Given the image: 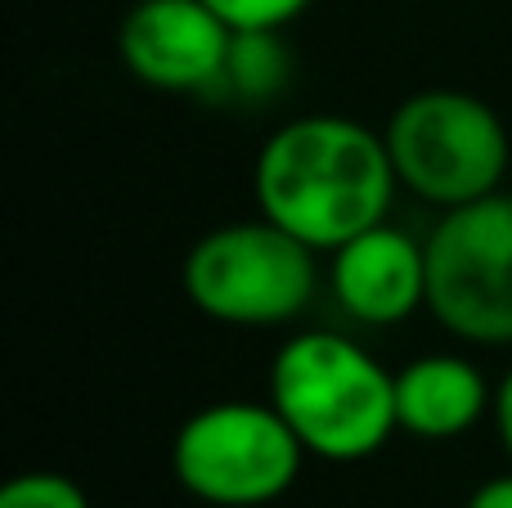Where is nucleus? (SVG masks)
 Returning a JSON list of instances; mask_svg holds the SVG:
<instances>
[{
  "instance_id": "f257e3e1",
  "label": "nucleus",
  "mask_w": 512,
  "mask_h": 508,
  "mask_svg": "<svg viewBox=\"0 0 512 508\" xmlns=\"http://www.w3.org/2000/svg\"><path fill=\"white\" fill-rule=\"evenodd\" d=\"M396 189L382 131L346 113L288 117L265 135L252 162L256 212L319 257L387 221Z\"/></svg>"
},
{
  "instance_id": "f03ea898",
  "label": "nucleus",
  "mask_w": 512,
  "mask_h": 508,
  "mask_svg": "<svg viewBox=\"0 0 512 508\" xmlns=\"http://www.w3.org/2000/svg\"><path fill=\"white\" fill-rule=\"evenodd\" d=\"M265 401L324 464L373 459L400 432L396 374L337 329H301L274 351Z\"/></svg>"
},
{
  "instance_id": "7ed1b4c3",
  "label": "nucleus",
  "mask_w": 512,
  "mask_h": 508,
  "mask_svg": "<svg viewBox=\"0 0 512 508\" xmlns=\"http://www.w3.org/2000/svg\"><path fill=\"white\" fill-rule=\"evenodd\" d=\"M382 140L400 189L436 212L499 194L512 167L504 117L481 95L454 86L414 90L400 99L382 126Z\"/></svg>"
},
{
  "instance_id": "20e7f679",
  "label": "nucleus",
  "mask_w": 512,
  "mask_h": 508,
  "mask_svg": "<svg viewBox=\"0 0 512 508\" xmlns=\"http://www.w3.org/2000/svg\"><path fill=\"white\" fill-rule=\"evenodd\" d=\"M185 297L230 329H279L310 311L319 252L274 221H230L207 230L180 266Z\"/></svg>"
},
{
  "instance_id": "39448f33",
  "label": "nucleus",
  "mask_w": 512,
  "mask_h": 508,
  "mask_svg": "<svg viewBox=\"0 0 512 508\" xmlns=\"http://www.w3.org/2000/svg\"><path fill=\"white\" fill-rule=\"evenodd\" d=\"M306 446L270 401H212L194 410L171 441L180 491L212 508H261L288 495Z\"/></svg>"
},
{
  "instance_id": "423d86ee",
  "label": "nucleus",
  "mask_w": 512,
  "mask_h": 508,
  "mask_svg": "<svg viewBox=\"0 0 512 508\" xmlns=\"http://www.w3.org/2000/svg\"><path fill=\"white\" fill-rule=\"evenodd\" d=\"M427 315L468 347H512V194L436 212L427 230Z\"/></svg>"
},
{
  "instance_id": "0eeeda50",
  "label": "nucleus",
  "mask_w": 512,
  "mask_h": 508,
  "mask_svg": "<svg viewBox=\"0 0 512 508\" xmlns=\"http://www.w3.org/2000/svg\"><path fill=\"white\" fill-rule=\"evenodd\" d=\"M234 32L203 0H135L117 27L122 68L167 95H212L230 63Z\"/></svg>"
},
{
  "instance_id": "6e6552de",
  "label": "nucleus",
  "mask_w": 512,
  "mask_h": 508,
  "mask_svg": "<svg viewBox=\"0 0 512 508\" xmlns=\"http://www.w3.org/2000/svg\"><path fill=\"white\" fill-rule=\"evenodd\" d=\"M324 284L351 324L364 329L405 324L409 315L427 311V243L382 221L328 252Z\"/></svg>"
},
{
  "instance_id": "1a4fd4ad",
  "label": "nucleus",
  "mask_w": 512,
  "mask_h": 508,
  "mask_svg": "<svg viewBox=\"0 0 512 508\" xmlns=\"http://www.w3.org/2000/svg\"><path fill=\"white\" fill-rule=\"evenodd\" d=\"M495 387L459 351H423L396 369V419L414 441L468 437L481 419H490Z\"/></svg>"
},
{
  "instance_id": "9d476101",
  "label": "nucleus",
  "mask_w": 512,
  "mask_h": 508,
  "mask_svg": "<svg viewBox=\"0 0 512 508\" xmlns=\"http://www.w3.org/2000/svg\"><path fill=\"white\" fill-rule=\"evenodd\" d=\"M292 81V54L283 32H234L230 63L216 86V95H230L239 104H270Z\"/></svg>"
},
{
  "instance_id": "9b49d317",
  "label": "nucleus",
  "mask_w": 512,
  "mask_h": 508,
  "mask_svg": "<svg viewBox=\"0 0 512 508\" xmlns=\"http://www.w3.org/2000/svg\"><path fill=\"white\" fill-rule=\"evenodd\" d=\"M0 508H90V500L72 477L36 468V473H18L0 486Z\"/></svg>"
},
{
  "instance_id": "f8f14e48",
  "label": "nucleus",
  "mask_w": 512,
  "mask_h": 508,
  "mask_svg": "<svg viewBox=\"0 0 512 508\" xmlns=\"http://www.w3.org/2000/svg\"><path fill=\"white\" fill-rule=\"evenodd\" d=\"M230 32H283L315 0H203Z\"/></svg>"
},
{
  "instance_id": "ddd939ff",
  "label": "nucleus",
  "mask_w": 512,
  "mask_h": 508,
  "mask_svg": "<svg viewBox=\"0 0 512 508\" xmlns=\"http://www.w3.org/2000/svg\"><path fill=\"white\" fill-rule=\"evenodd\" d=\"M490 423H495V437H499V446H504V455H508V464H512V369L495 383Z\"/></svg>"
},
{
  "instance_id": "4468645a",
  "label": "nucleus",
  "mask_w": 512,
  "mask_h": 508,
  "mask_svg": "<svg viewBox=\"0 0 512 508\" xmlns=\"http://www.w3.org/2000/svg\"><path fill=\"white\" fill-rule=\"evenodd\" d=\"M463 508H512V473L486 477V482L468 495V504Z\"/></svg>"
}]
</instances>
